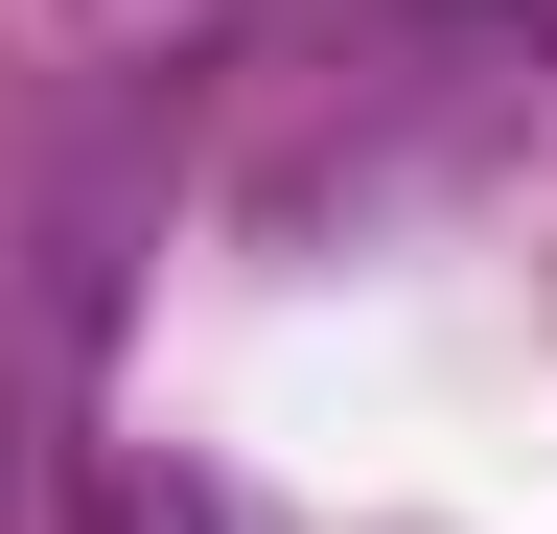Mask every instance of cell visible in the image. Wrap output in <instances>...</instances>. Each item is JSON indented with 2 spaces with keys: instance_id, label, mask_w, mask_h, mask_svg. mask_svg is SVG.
Segmentation results:
<instances>
[{
  "instance_id": "obj_1",
  "label": "cell",
  "mask_w": 557,
  "mask_h": 534,
  "mask_svg": "<svg viewBox=\"0 0 557 534\" xmlns=\"http://www.w3.org/2000/svg\"><path fill=\"white\" fill-rule=\"evenodd\" d=\"M70 534H233V511H209L186 464H94V511H70Z\"/></svg>"
}]
</instances>
